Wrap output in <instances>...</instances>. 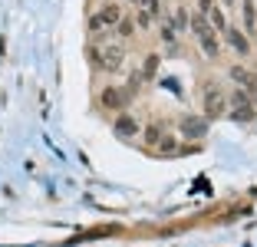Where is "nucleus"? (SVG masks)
<instances>
[{
	"instance_id": "f257e3e1",
	"label": "nucleus",
	"mask_w": 257,
	"mask_h": 247,
	"mask_svg": "<svg viewBox=\"0 0 257 247\" xmlns=\"http://www.w3.org/2000/svg\"><path fill=\"white\" fill-rule=\"evenodd\" d=\"M201 109H204V119H218V115L227 112V92L221 89V86H214V82H208L201 89Z\"/></svg>"
},
{
	"instance_id": "f03ea898",
	"label": "nucleus",
	"mask_w": 257,
	"mask_h": 247,
	"mask_svg": "<svg viewBox=\"0 0 257 247\" xmlns=\"http://www.w3.org/2000/svg\"><path fill=\"white\" fill-rule=\"evenodd\" d=\"M119 20H122V7H119V4H102V10H99V14H92L89 30L92 33H106L109 27H115Z\"/></svg>"
},
{
	"instance_id": "7ed1b4c3",
	"label": "nucleus",
	"mask_w": 257,
	"mask_h": 247,
	"mask_svg": "<svg viewBox=\"0 0 257 247\" xmlns=\"http://www.w3.org/2000/svg\"><path fill=\"white\" fill-rule=\"evenodd\" d=\"M96 63H99V69H106V73H119V69L125 66V50H122V46H106V50H99Z\"/></svg>"
},
{
	"instance_id": "20e7f679",
	"label": "nucleus",
	"mask_w": 257,
	"mask_h": 247,
	"mask_svg": "<svg viewBox=\"0 0 257 247\" xmlns=\"http://www.w3.org/2000/svg\"><path fill=\"white\" fill-rule=\"evenodd\" d=\"M99 102H102V109H112V112H122L128 102L125 89H119V86H106V89L99 92Z\"/></svg>"
},
{
	"instance_id": "39448f33",
	"label": "nucleus",
	"mask_w": 257,
	"mask_h": 247,
	"mask_svg": "<svg viewBox=\"0 0 257 247\" xmlns=\"http://www.w3.org/2000/svg\"><path fill=\"white\" fill-rule=\"evenodd\" d=\"M182 135H188V139H204L208 135V119L204 115H182Z\"/></svg>"
},
{
	"instance_id": "423d86ee",
	"label": "nucleus",
	"mask_w": 257,
	"mask_h": 247,
	"mask_svg": "<svg viewBox=\"0 0 257 247\" xmlns=\"http://www.w3.org/2000/svg\"><path fill=\"white\" fill-rule=\"evenodd\" d=\"M224 43L237 53V56H250V37H244V30L237 27H227L224 30Z\"/></svg>"
},
{
	"instance_id": "0eeeda50",
	"label": "nucleus",
	"mask_w": 257,
	"mask_h": 247,
	"mask_svg": "<svg viewBox=\"0 0 257 247\" xmlns=\"http://www.w3.org/2000/svg\"><path fill=\"white\" fill-rule=\"evenodd\" d=\"M112 132L119 135V139H132V135H139V122L132 119L128 112H119L115 122H112Z\"/></svg>"
},
{
	"instance_id": "6e6552de",
	"label": "nucleus",
	"mask_w": 257,
	"mask_h": 247,
	"mask_svg": "<svg viewBox=\"0 0 257 247\" xmlns=\"http://www.w3.org/2000/svg\"><path fill=\"white\" fill-rule=\"evenodd\" d=\"M227 76H231V79H234L237 86H241V89L254 92V86H257V76L250 73V69H244V66H231V69H227ZM250 99H254V96H250Z\"/></svg>"
},
{
	"instance_id": "1a4fd4ad",
	"label": "nucleus",
	"mask_w": 257,
	"mask_h": 247,
	"mask_svg": "<svg viewBox=\"0 0 257 247\" xmlns=\"http://www.w3.org/2000/svg\"><path fill=\"white\" fill-rule=\"evenodd\" d=\"M198 43H201V50H204V56H208V60H218L221 46H218V33H214V30H204L201 37H198Z\"/></svg>"
},
{
	"instance_id": "9d476101",
	"label": "nucleus",
	"mask_w": 257,
	"mask_h": 247,
	"mask_svg": "<svg viewBox=\"0 0 257 247\" xmlns=\"http://www.w3.org/2000/svg\"><path fill=\"white\" fill-rule=\"evenodd\" d=\"M257 33V7L254 0H244V37H254Z\"/></svg>"
},
{
	"instance_id": "9b49d317",
	"label": "nucleus",
	"mask_w": 257,
	"mask_h": 247,
	"mask_svg": "<svg viewBox=\"0 0 257 247\" xmlns=\"http://www.w3.org/2000/svg\"><path fill=\"white\" fill-rule=\"evenodd\" d=\"M227 105H231V109H244V105H250V92L241 89V86H237V89H231V96H227Z\"/></svg>"
},
{
	"instance_id": "f8f14e48",
	"label": "nucleus",
	"mask_w": 257,
	"mask_h": 247,
	"mask_svg": "<svg viewBox=\"0 0 257 247\" xmlns=\"http://www.w3.org/2000/svg\"><path fill=\"white\" fill-rule=\"evenodd\" d=\"M188 30L195 33V37H201L204 30H211V23H208V17H204V14H195V17H188Z\"/></svg>"
},
{
	"instance_id": "ddd939ff",
	"label": "nucleus",
	"mask_w": 257,
	"mask_h": 247,
	"mask_svg": "<svg viewBox=\"0 0 257 247\" xmlns=\"http://www.w3.org/2000/svg\"><path fill=\"white\" fill-rule=\"evenodd\" d=\"M142 139H145L149 145H159L162 139H165V135H162V126H149V129H145V135H142Z\"/></svg>"
},
{
	"instance_id": "4468645a",
	"label": "nucleus",
	"mask_w": 257,
	"mask_h": 247,
	"mask_svg": "<svg viewBox=\"0 0 257 247\" xmlns=\"http://www.w3.org/2000/svg\"><path fill=\"white\" fill-rule=\"evenodd\" d=\"M231 119H237V122H250V119H257V112L250 109V105H244V109H231Z\"/></svg>"
},
{
	"instance_id": "2eb2a0df",
	"label": "nucleus",
	"mask_w": 257,
	"mask_h": 247,
	"mask_svg": "<svg viewBox=\"0 0 257 247\" xmlns=\"http://www.w3.org/2000/svg\"><path fill=\"white\" fill-rule=\"evenodd\" d=\"M159 152H162V155H172V152H178V139H175V135H165V139L159 142Z\"/></svg>"
},
{
	"instance_id": "dca6fc26",
	"label": "nucleus",
	"mask_w": 257,
	"mask_h": 247,
	"mask_svg": "<svg viewBox=\"0 0 257 247\" xmlns=\"http://www.w3.org/2000/svg\"><path fill=\"white\" fill-rule=\"evenodd\" d=\"M115 33H119V37H132V33H136V23L128 20V17H122V20L115 23Z\"/></svg>"
},
{
	"instance_id": "f3484780",
	"label": "nucleus",
	"mask_w": 257,
	"mask_h": 247,
	"mask_svg": "<svg viewBox=\"0 0 257 247\" xmlns=\"http://www.w3.org/2000/svg\"><path fill=\"white\" fill-rule=\"evenodd\" d=\"M155 69H159V56L152 53L149 60H145V76H149V79H152V76H155Z\"/></svg>"
},
{
	"instance_id": "a211bd4d",
	"label": "nucleus",
	"mask_w": 257,
	"mask_h": 247,
	"mask_svg": "<svg viewBox=\"0 0 257 247\" xmlns=\"http://www.w3.org/2000/svg\"><path fill=\"white\" fill-rule=\"evenodd\" d=\"M175 27H178V30H185V27H188V14H185L182 7L175 10Z\"/></svg>"
},
{
	"instance_id": "6ab92c4d",
	"label": "nucleus",
	"mask_w": 257,
	"mask_h": 247,
	"mask_svg": "<svg viewBox=\"0 0 257 247\" xmlns=\"http://www.w3.org/2000/svg\"><path fill=\"white\" fill-rule=\"evenodd\" d=\"M142 10H149V14L155 17V14H159L162 7H159V0H142Z\"/></svg>"
},
{
	"instance_id": "aec40b11",
	"label": "nucleus",
	"mask_w": 257,
	"mask_h": 247,
	"mask_svg": "<svg viewBox=\"0 0 257 247\" xmlns=\"http://www.w3.org/2000/svg\"><path fill=\"white\" fill-rule=\"evenodd\" d=\"M198 10H201V14L208 17V14L214 10V0H198Z\"/></svg>"
},
{
	"instance_id": "412c9836",
	"label": "nucleus",
	"mask_w": 257,
	"mask_h": 247,
	"mask_svg": "<svg viewBox=\"0 0 257 247\" xmlns=\"http://www.w3.org/2000/svg\"><path fill=\"white\" fill-rule=\"evenodd\" d=\"M149 23H152V14H149V10H142V14H139V27H149Z\"/></svg>"
},
{
	"instance_id": "4be33fe9",
	"label": "nucleus",
	"mask_w": 257,
	"mask_h": 247,
	"mask_svg": "<svg viewBox=\"0 0 257 247\" xmlns=\"http://www.w3.org/2000/svg\"><path fill=\"white\" fill-rule=\"evenodd\" d=\"M162 37H165L168 43H175V27H162Z\"/></svg>"
},
{
	"instance_id": "5701e85b",
	"label": "nucleus",
	"mask_w": 257,
	"mask_h": 247,
	"mask_svg": "<svg viewBox=\"0 0 257 247\" xmlns=\"http://www.w3.org/2000/svg\"><path fill=\"white\" fill-rule=\"evenodd\" d=\"M250 96H254V99H257V86H254V92H250Z\"/></svg>"
},
{
	"instance_id": "b1692460",
	"label": "nucleus",
	"mask_w": 257,
	"mask_h": 247,
	"mask_svg": "<svg viewBox=\"0 0 257 247\" xmlns=\"http://www.w3.org/2000/svg\"><path fill=\"white\" fill-rule=\"evenodd\" d=\"M128 4H142V0H128Z\"/></svg>"
},
{
	"instance_id": "393cba45",
	"label": "nucleus",
	"mask_w": 257,
	"mask_h": 247,
	"mask_svg": "<svg viewBox=\"0 0 257 247\" xmlns=\"http://www.w3.org/2000/svg\"><path fill=\"white\" fill-rule=\"evenodd\" d=\"M224 4H234V0H224Z\"/></svg>"
}]
</instances>
